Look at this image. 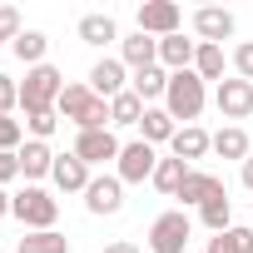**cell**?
<instances>
[{
  "label": "cell",
  "instance_id": "ac0fdd59",
  "mask_svg": "<svg viewBox=\"0 0 253 253\" xmlns=\"http://www.w3.org/2000/svg\"><path fill=\"white\" fill-rule=\"evenodd\" d=\"M129 89L149 104V99H164L169 94V70L164 65H149V70H134V80H129Z\"/></svg>",
  "mask_w": 253,
  "mask_h": 253
},
{
  "label": "cell",
  "instance_id": "cb8c5ba5",
  "mask_svg": "<svg viewBox=\"0 0 253 253\" xmlns=\"http://www.w3.org/2000/svg\"><path fill=\"white\" fill-rule=\"evenodd\" d=\"M194 75L209 84V80H218L223 84V45H204L199 40V55H194Z\"/></svg>",
  "mask_w": 253,
  "mask_h": 253
},
{
  "label": "cell",
  "instance_id": "f1b7e54d",
  "mask_svg": "<svg viewBox=\"0 0 253 253\" xmlns=\"http://www.w3.org/2000/svg\"><path fill=\"white\" fill-rule=\"evenodd\" d=\"M10 50H15V55H20V60H25L30 70H35V65H45V50H50V40H45L40 30H25V35H20V40L10 45Z\"/></svg>",
  "mask_w": 253,
  "mask_h": 253
},
{
  "label": "cell",
  "instance_id": "74e56055",
  "mask_svg": "<svg viewBox=\"0 0 253 253\" xmlns=\"http://www.w3.org/2000/svg\"><path fill=\"white\" fill-rule=\"evenodd\" d=\"M5 213H10V194H5V189H0V218H5Z\"/></svg>",
  "mask_w": 253,
  "mask_h": 253
},
{
  "label": "cell",
  "instance_id": "83f0119b",
  "mask_svg": "<svg viewBox=\"0 0 253 253\" xmlns=\"http://www.w3.org/2000/svg\"><path fill=\"white\" fill-rule=\"evenodd\" d=\"M209 253H253V228H223V233H213Z\"/></svg>",
  "mask_w": 253,
  "mask_h": 253
},
{
  "label": "cell",
  "instance_id": "7a4b0ae2",
  "mask_svg": "<svg viewBox=\"0 0 253 253\" xmlns=\"http://www.w3.org/2000/svg\"><path fill=\"white\" fill-rule=\"evenodd\" d=\"M60 89H65V75H60L55 65H35V70H25V84H20V109H25V114L55 109V104H60Z\"/></svg>",
  "mask_w": 253,
  "mask_h": 253
},
{
  "label": "cell",
  "instance_id": "7c38bea8",
  "mask_svg": "<svg viewBox=\"0 0 253 253\" xmlns=\"http://www.w3.org/2000/svg\"><path fill=\"white\" fill-rule=\"evenodd\" d=\"M223 194V179L218 174H204V169H189V179H184V189L174 194V199H184V209L194 204V209H204L209 199H218Z\"/></svg>",
  "mask_w": 253,
  "mask_h": 253
},
{
  "label": "cell",
  "instance_id": "2e32d148",
  "mask_svg": "<svg viewBox=\"0 0 253 253\" xmlns=\"http://www.w3.org/2000/svg\"><path fill=\"white\" fill-rule=\"evenodd\" d=\"M194 55H199V40H184V35H169V40H159V65L164 70H194Z\"/></svg>",
  "mask_w": 253,
  "mask_h": 253
},
{
  "label": "cell",
  "instance_id": "f546056e",
  "mask_svg": "<svg viewBox=\"0 0 253 253\" xmlns=\"http://www.w3.org/2000/svg\"><path fill=\"white\" fill-rule=\"evenodd\" d=\"M25 124H30L35 139H50V134L60 129V114H55V109H40V114H25Z\"/></svg>",
  "mask_w": 253,
  "mask_h": 253
},
{
  "label": "cell",
  "instance_id": "5b68a950",
  "mask_svg": "<svg viewBox=\"0 0 253 253\" xmlns=\"http://www.w3.org/2000/svg\"><path fill=\"white\" fill-rule=\"evenodd\" d=\"M189 213L184 209H169V213H159L154 223H149V248L154 253H184L189 248Z\"/></svg>",
  "mask_w": 253,
  "mask_h": 253
},
{
  "label": "cell",
  "instance_id": "e0dca14e",
  "mask_svg": "<svg viewBox=\"0 0 253 253\" xmlns=\"http://www.w3.org/2000/svg\"><path fill=\"white\" fill-rule=\"evenodd\" d=\"M119 60L134 65V70H149V65H159V40L154 35H129L119 45Z\"/></svg>",
  "mask_w": 253,
  "mask_h": 253
},
{
  "label": "cell",
  "instance_id": "603a6c76",
  "mask_svg": "<svg viewBox=\"0 0 253 253\" xmlns=\"http://www.w3.org/2000/svg\"><path fill=\"white\" fill-rule=\"evenodd\" d=\"M80 40H84V45H109V40H119L114 15H84V20H80Z\"/></svg>",
  "mask_w": 253,
  "mask_h": 253
},
{
  "label": "cell",
  "instance_id": "7402d4cb",
  "mask_svg": "<svg viewBox=\"0 0 253 253\" xmlns=\"http://www.w3.org/2000/svg\"><path fill=\"white\" fill-rule=\"evenodd\" d=\"M139 129H144V144H164V139H174V134H179V124L169 119V109H144Z\"/></svg>",
  "mask_w": 253,
  "mask_h": 253
},
{
  "label": "cell",
  "instance_id": "836d02e7",
  "mask_svg": "<svg viewBox=\"0 0 253 253\" xmlns=\"http://www.w3.org/2000/svg\"><path fill=\"white\" fill-rule=\"evenodd\" d=\"M15 104H20V84H15L10 75H0V114H10Z\"/></svg>",
  "mask_w": 253,
  "mask_h": 253
},
{
  "label": "cell",
  "instance_id": "52a82bcc",
  "mask_svg": "<svg viewBox=\"0 0 253 253\" xmlns=\"http://www.w3.org/2000/svg\"><path fill=\"white\" fill-rule=\"evenodd\" d=\"M179 20H184V10L174 5V0H144L139 5V35L169 40V35H179Z\"/></svg>",
  "mask_w": 253,
  "mask_h": 253
},
{
  "label": "cell",
  "instance_id": "6da1fadb",
  "mask_svg": "<svg viewBox=\"0 0 253 253\" xmlns=\"http://www.w3.org/2000/svg\"><path fill=\"white\" fill-rule=\"evenodd\" d=\"M55 114L60 119H75L80 129H109V99H99L89 84H65Z\"/></svg>",
  "mask_w": 253,
  "mask_h": 253
},
{
  "label": "cell",
  "instance_id": "3957f363",
  "mask_svg": "<svg viewBox=\"0 0 253 253\" xmlns=\"http://www.w3.org/2000/svg\"><path fill=\"white\" fill-rule=\"evenodd\" d=\"M164 109H169V119H199V114H204V80H199L194 70H179V75H169Z\"/></svg>",
  "mask_w": 253,
  "mask_h": 253
},
{
  "label": "cell",
  "instance_id": "30bf717a",
  "mask_svg": "<svg viewBox=\"0 0 253 253\" xmlns=\"http://www.w3.org/2000/svg\"><path fill=\"white\" fill-rule=\"evenodd\" d=\"M84 209L89 213H119L124 209V184H119V174L109 179H89V189H84Z\"/></svg>",
  "mask_w": 253,
  "mask_h": 253
},
{
  "label": "cell",
  "instance_id": "ffe728a7",
  "mask_svg": "<svg viewBox=\"0 0 253 253\" xmlns=\"http://www.w3.org/2000/svg\"><path fill=\"white\" fill-rule=\"evenodd\" d=\"M213 154L218 159H248L253 149H248V134L238 129V124H223V129L213 134Z\"/></svg>",
  "mask_w": 253,
  "mask_h": 253
},
{
  "label": "cell",
  "instance_id": "8992f818",
  "mask_svg": "<svg viewBox=\"0 0 253 253\" xmlns=\"http://www.w3.org/2000/svg\"><path fill=\"white\" fill-rule=\"evenodd\" d=\"M119 184H144V179H154V169H159V154H154V144H144V139H134V144H124L119 149Z\"/></svg>",
  "mask_w": 253,
  "mask_h": 253
},
{
  "label": "cell",
  "instance_id": "1f68e13d",
  "mask_svg": "<svg viewBox=\"0 0 253 253\" xmlns=\"http://www.w3.org/2000/svg\"><path fill=\"white\" fill-rule=\"evenodd\" d=\"M233 70H238V80L253 84V40H243V45L233 50Z\"/></svg>",
  "mask_w": 253,
  "mask_h": 253
},
{
  "label": "cell",
  "instance_id": "e575fe53",
  "mask_svg": "<svg viewBox=\"0 0 253 253\" xmlns=\"http://www.w3.org/2000/svg\"><path fill=\"white\" fill-rule=\"evenodd\" d=\"M10 179H20V149H5V154H0V189H5Z\"/></svg>",
  "mask_w": 253,
  "mask_h": 253
},
{
  "label": "cell",
  "instance_id": "d6986e66",
  "mask_svg": "<svg viewBox=\"0 0 253 253\" xmlns=\"http://www.w3.org/2000/svg\"><path fill=\"white\" fill-rule=\"evenodd\" d=\"M50 169H55V154H50V144H45V139H30V144L20 149V174H25V179H45Z\"/></svg>",
  "mask_w": 253,
  "mask_h": 253
},
{
  "label": "cell",
  "instance_id": "d6a6232c",
  "mask_svg": "<svg viewBox=\"0 0 253 253\" xmlns=\"http://www.w3.org/2000/svg\"><path fill=\"white\" fill-rule=\"evenodd\" d=\"M20 35H25V30H20V15H15L10 5H0V40H10V45H15Z\"/></svg>",
  "mask_w": 253,
  "mask_h": 253
},
{
  "label": "cell",
  "instance_id": "277c9868",
  "mask_svg": "<svg viewBox=\"0 0 253 253\" xmlns=\"http://www.w3.org/2000/svg\"><path fill=\"white\" fill-rule=\"evenodd\" d=\"M10 213H15V218H20L30 233H45V228H55V218H60V204H55L45 189H35V184H30V189H20V194L10 199Z\"/></svg>",
  "mask_w": 253,
  "mask_h": 253
},
{
  "label": "cell",
  "instance_id": "f35d334b",
  "mask_svg": "<svg viewBox=\"0 0 253 253\" xmlns=\"http://www.w3.org/2000/svg\"><path fill=\"white\" fill-rule=\"evenodd\" d=\"M0 45H5V40H0Z\"/></svg>",
  "mask_w": 253,
  "mask_h": 253
},
{
  "label": "cell",
  "instance_id": "8fae6325",
  "mask_svg": "<svg viewBox=\"0 0 253 253\" xmlns=\"http://www.w3.org/2000/svg\"><path fill=\"white\" fill-rule=\"evenodd\" d=\"M194 30H199L204 45H223L233 35V15L218 10V5H204V10H194Z\"/></svg>",
  "mask_w": 253,
  "mask_h": 253
},
{
  "label": "cell",
  "instance_id": "44dd1931",
  "mask_svg": "<svg viewBox=\"0 0 253 253\" xmlns=\"http://www.w3.org/2000/svg\"><path fill=\"white\" fill-rule=\"evenodd\" d=\"M184 179H189V164H184V159H174V154L159 159V169H154V189H159V194L174 199V194L184 189Z\"/></svg>",
  "mask_w": 253,
  "mask_h": 253
},
{
  "label": "cell",
  "instance_id": "4dcf8cb0",
  "mask_svg": "<svg viewBox=\"0 0 253 253\" xmlns=\"http://www.w3.org/2000/svg\"><path fill=\"white\" fill-rule=\"evenodd\" d=\"M5 149H20V119L0 114V154H5Z\"/></svg>",
  "mask_w": 253,
  "mask_h": 253
},
{
  "label": "cell",
  "instance_id": "5bb4252c",
  "mask_svg": "<svg viewBox=\"0 0 253 253\" xmlns=\"http://www.w3.org/2000/svg\"><path fill=\"white\" fill-rule=\"evenodd\" d=\"M89 89L99 94V99H114V94H124V60H99L94 70H89Z\"/></svg>",
  "mask_w": 253,
  "mask_h": 253
},
{
  "label": "cell",
  "instance_id": "4316f807",
  "mask_svg": "<svg viewBox=\"0 0 253 253\" xmlns=\"http://www.w3.org/2000/svg\"><path fill=\"white\" fill-rule=\"evenodd\" d=\"M15 253H70V238L55 233V228H45V233H25Z\"/></svg>",
  "mask_w": 253,
  "mask_h": 253
},
{
  "label": "cell",
  "instance_id": "d4e9b609",
  "mask_svg": "<svg viewBox=\"0 0 253 253\" xmlns=\"http://www.w3.org/2000/svg\"><path fill=\"white\" fill-rule=\"evenodd\" d=\"M139 119H144V99L134 89H124V94L109 99V124H139Z\"/></svg>",
  "mask_w": 253,
  "mask_h": 253
},
{
  "label": "cell",
  "instance_id": "d590c367",
  "mask_svg": "<svg viewBox=\"0 0 253 253\" xmlns=\"http://www.w3.org/2000/svg\"><path fill=\"white\" fill-rule=\"evenodd\" d=\"M104 253H139V248H134V243H124V238H119V243H109Z\"/></svg>",
  "mask_w": 253,
  "mask_h": 253
},
{
  "label": "cell",
  "instance_id": "484cf974",
  "mask_svg": "<svg viewBox=\"0 0 253 253\" xmlns=\"http://www.w3.org/2000/svg\"><path fill=\"white\" fill-rule=\"evenodd\" d=\"M199 218H204V228H209V233H223V228H233V204H228V194L209 199V204L199 209Z\"/></svg>",
  "mask_w": 253,
  "mask_h": 253
},
{
  "label": "cell",
  "instance_id": "ba28073f",
  "mask_svg": "<svg viewBox=\"0 0 253 253\" xmlns=\"http://www.w3.org/2000/svg\"><path fill=\"white\" fill-rule=\"evenodd\" d=\"M119 139L109 134V129H80V139H75V159H84V164H104V159H119Z\"/></svg>",
  "mask_w": 253,
  "mask_h": 253
},
{
  "label": "cell",
  "instance_id": "9a60e30c",
  "mask_svg": "<svg viewBox=\"0 0 253 253\" xmlns=\"http://www.w3.org/2000/svg\"><path fill=\"white\" fill-rule=\"evenodd\" d=\"M169 149H174V159H184V164H189V159H204V154L213 149V134H204L199 124H184V129L169 139Z\"/></svg>",
  "mask_w": 253,
  "mask_h": 253
},
{
  "label": "cell",
  "instance_id": "9c48e42d",
  "mask_svg": "<svg viewBox=\"0 0 253 253\" xmlns=\"http://www.w3.org/2000/svg\"><path fill=\"white\" fill-rule=\"evenodd\" d=\"M213 104H218L223 119H248L253 114V84L248 80H223L218 94H213Z\"/></svg>",
  "mask_w": 253,
  "mask_h": 253
},
{
  "label": "cell",
  "instance_id": "8d00e7d4",
  "mask_svg": "<svg viewBox=\"0 0 253 253\" xmlns=\"http://www.w3.org/2000/svg\"><path fill=\"white\" fill-rule=\"evenodd\" d=\"M243 189H253V154L243 159Z\"/></svg>",
  "mask_w": 253,
  "mask_h": 253
},
{
  "label": "cell",
  "instance_id": "4fadbf2b",
  "mask_svg": "<svg viewBox=\"0 0 253 253\" xmlns=\"http://www.w3.org/2000/svg\"><path fill=\"white\" fill-rule=\"evenodd\" d=\"M50 179H55L65 194H84V189H89V164H84V159H75V154H55Z\"/></svg>",
  "mask_w": 253,
  "mask_h": 253
}]
</instances>
